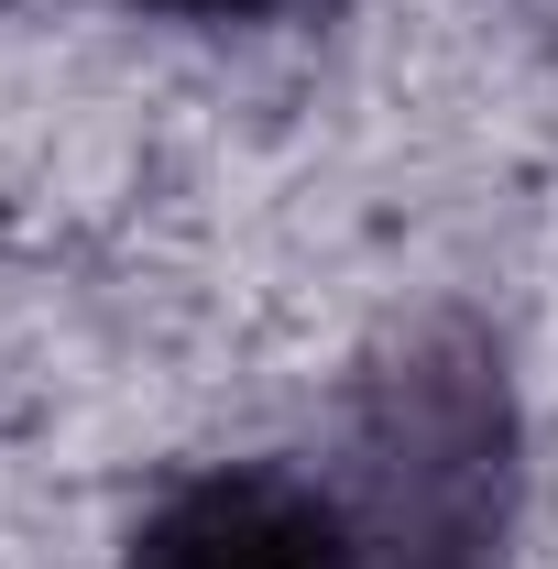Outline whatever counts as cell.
I'll use <instances>...</instances> for the list:
<instances>
[{
  "label": "cell",
  "mask_w": 558,
  "mask_h": 569,
  "mask_svg": "<svg viewBox=\"0 0 558 569\" xmlns=\"http://www.w3.org/2000/svg\"><path fill=\"white\" fill-rule=\"evenodd\" d=\"M153 22H252V11H275V0H132Z\"/></svg>",
  "instance_id": "3"
},
{
  "label": "cell",
  "mask_w": 558,
  "mask_h": 569,
  "mask_svg": "<svg viewBox=\"0 0 558 569\" xmlns=\"http://www.w3.org/2000/svg\"><path fill=\"white\" fill-rule=\"evenodd\" d=\"M361 569H492L515 526V395L482 329H417L350 417Z\"/></svg>",
  "instance_id": "1"
},
{
  "label": "cell",
  "mask_w": 558,
  "mask_h": 569,
  "mask_svg": "<svg viewBox=\"0 0 558 569\" xmlns=\"http://www.w3.org/2000/svg\"><path fill=\"white\" fill-rule=\"evenodd\" d=\"M121 569H361V526L318 471L219 460L132 526Z\"/></svg>",
  "instance_id": "2"
}]
</instances>
